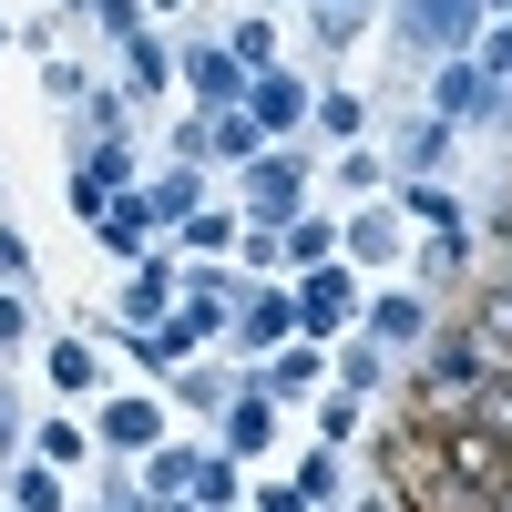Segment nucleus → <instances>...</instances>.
<instances>
[{
  "label": "nucleus",
  "mask_w": 512,
  "mask_h": 512,
  "mask_svg": "<svg viewBox=\"0 0 512 512\" xmlns=\"http://www.w3.org/2000/svg\"><path fill=\"white\" fill-rule=\"evenodd\" d=\"M123 185H134V154H123V144H103L93 164H82V175H72V216H113V205H123Z\"/></svg>",
  "instance_id": "1"
},
{
  "label": "nucleus",
  "mask_w": 512,
  "mask_h": 512,
  "mask_svg": "<svg viewBox=\"0 0 512 512\" xmlns=\"http://www.w3.org/2000/svg\"><path fill=\"white\" fill-rule=\"evenodd\" d=\"M431 103H441V123H472V113H512V93H492V82H482L472 62H451V72L431 82Z\"/></svg>",
  "instance_id": "2"
},
{
  "label": "nucleus",
  "mask_w": 512,
  "mask_h": 512,
  "mask_svg": "<svg viewBox=\"0 0 512 512\" xmlns=\"http://www.w3.org/2000/svg\"><path fill=\"white\" fill-rule=\"evenodd\" d=\"M297 113H308V93H297L287 72H256V82H246V123H256V134H287Z\"/></svg>",
  "instance_id": "3"
},
{
  "label": "nucleus",
  "mask_w": 512,
  "mask_h": 512,
  "mask_svg": "<svg viewBox=\"0 0 512 512\" xmlns=\"http://www.w3.org/2000/svg\"><path fill=\"white\" fill-rule=\"evenodd\" d=\"M205 328H216V308H185V318H154V328L134 338V349H144L154 369H185V349H195V338H205Z\"/></svg>",
  "instance_id": "4"
},
{
  "label": "nucleus",
  "mask_w": 512,
  "mask_h": 512,
  "mask_svg": "<svg viewBox=\"0 0 512 512\" xmlns=\"http://www.w3.org/2000/svg\"><path fill=\"white\" fill-rule=\"evenodd\" d=\"M246 195H256V226H297V164H256Z\"/></svg>",
  "instance_id": "5"
},
{
  "label": "nucleus",
  "mask_w": 512,
  "mask_h": 512,
  "mask_svg": "<svg viewBox=\"0 0 512 512\" xmlns=\"http://www.w3.org/2000/svg\"><path fill=\"white\" fill-rule=\"evenodd\" d=\"M103 441H113V451H154V441H164V410H154V400H113V410H103Z\"/></svg>",
  "instance_id": "6"
},
{
  "label": "nucleus",
  "mask_w": 512,
  "mask_h": 512,
  "mask_svg": "<svg viewBox=\"0 0 512 512\" xmlns=\"http://www.w3.org/2000/svg\"><path fill=\"white\" fill-rule=\"evenodd\" d=\"M185 82H195L205 103H246V62H236V52H195V62H185Z\"/></svg>",
  "instance_id": "7"
},
{
  "label": "nucleus",
  "mask_w": 512,
  "mask_h": 512,
  "mask_svg": "<svg viewBox=\"0 0 512 512\" xmlns=\"http://www.w3.org/2000/svg\"><path fill=\"white\" fill-rule=\"evenodd\" d=\"M472 11H482V0H410V31H420V41H461Z\"/></svg>",
  "instance_id": "8"
},
{
  "label": "nucleus",
  "mask_w": 512,
  "mask_h": 512,
  "mask_svg": "<svg viewBox=\"0 0 512 512\" xmlns=\"http://www.w3.org/2000/svg\"><path fill=\"white\" fill-rule=\"evenodd\" d=\"M164 297H175V267H154V256H144L134 287H123V308H134V318H164Z\"/></svg>",
  "instance_id": "9"
},
{
  "label": "nucleus",
  "mask_w": 512,
  "mask_h": 512,
  "mask_svg": "<svg viewBox=\"0 0 512 512\" xmlns=\"http://www.w3.org/2000/svg\"><path fill=\"white\" fill-rule=\"evenodd\" d=\"M11 512H62V482H52V461H21V482H11Z\"/></svg>",
  "instance_id": "10"
},
{
  "label": "nucleus",
  "mask_w": 512,
  "mask_h": 512,
  "mask_svg": "<svg viewBox=\"0 0 512 512\" xmlns=\"http://www.w3.org/2000/svg\"><path fill=\"white\" fill-rule=\"evenodd\" d=\"M236 328H246V349H277V338H287L297 318H287V297H256V308H246Z\"/></svg>",
  "instance_id": "11"
},
{
  "label": "nucleus",
  "mask_w": 512,
  "mask_h": 512,
  "mask_svg": "<svg viewBox=\"0 0 512 512\" xmlns=\"http://www.w3.org/2000/svg\"><path fill=\"white\" fill-rule=\"evenodd\" d=\"M267 431H277V400H236L226 441H236V451H267Z\"/></svg>",
  "instance_id": "12"
},
{
  "label": "nucleus",
  "mask_w": 512,
  "mask_h": 512,
  "mask_svg": "<svg viewBox=\"0 0 512 512\" xmlns=\"http://www.w3.org/2000/svg\"><path fill=\"white\" fill-rule=\"evenodd\" d=\"M52 390H93V349H82V338L52 349Z\"/></svg>",
  "instance_id": "13"
},
{
  "label": "nucleus",
  "mask_w": 512,
  "mask_h": 512,
  "mask_svg": "<svg viewBox=\"0 0 512 512\" xmlns=\"http://www.w3.org/2000/svg\"><path fill=\"white\" fill-rule=\"evenodd\" d=\"M410 216H420V226H441V236H461V216H451V195H441V185H410Z\"/></svg>",
  "instance_id": "14"
},
{
  "label": "nucleus",
  "mask_w": 512,
  "mask_h": 512,
  "mask_svg": "<svg viewBox=\"0 0 512 512\" xmlns=\"http://www.w3.org/2000/svg\"><path fill=\"white\" fill-rule=\"evenodd\" d=\"M369 318H379V338H420V297H379Z\"/></svg>",
  "instance_id": "15"
},
{
  "label": "nucleus",
  "mask_w": 512,
  "mask_h": 512,
  "mask_svg": "<svg viewBox=\"0 0 512 512\" xmlns=\"http://www.w3.org/2000/svg\"><path fill=\"white\" fill-rule=\"evenodd\" d=\"M431 379H441V390H461V379H482V349H472V338H461V349H441V359H431Z\"/></svg>",
  "instance_id": "16"
},
{
  "label": "nucleus",
  "mask_w": 512,
  "mask_h": 512,
  "mask_svg": "<svg viewBox=\"0 0 512 512\" xmlns=\"http://www.w3.org/2000/svg\"><path fill=\"white\" fill-rule=\"evenodd\" d=\"M246 144H256V123H246V113H226V123H205V154H246Z\"/></svg>",
  "instance_id": "17"
},
{
  "label": "nucleus",
  "mask_w": 512,
  "mask_h": 512,
  "mask_svg": "<svg viewBox=\"0 0 512 512\" xmlns=\"http://www.w3.org/2000/svg\"><path fill=\"white\" fill-rule=\"evenodd\" d=\"M144 482H154V502H164V492H185V482H195V461H185V451H154V472H144Z\"/></svg>",
  "instance_id": "18"
},
{
  "label": "nucleus",
  "mask_w": 512,
  "mask_h": 512,
  "mask_svg": "<svg viewBox=\"0 0 512 512\" xmlns=\"http://www.w3.org/2000/svg\"><path fill=\"white\" fill-rule=\"evenodd\" d=\"M308 379H318V359H308V349H287V359H277V379H267V400H277V390H308Z\"/></svg>",
  "instance_id": "19"
},
{
  "label": "nucleus",
  "mask_w": 512,
  "mask_h": 512,
  "mask_svg": "<svg viewBox=\"0 0 512 512\" xmlns=\"http://www.w3.org/2000/svg\"><path fill=\"white\" fill-rule=\"evenodd\" d=\"M318 123L328 134H359V93H318Z\"/></svg>",
  "instance_id": "20"
},
{
  "label": "nucleus",
  "mask_w": 512,
  "mask_h": 512,
  "mask_svg": "<svg viewBox=\"0 0 512 512\" xmlns=\"http://www.w3.org/2000/svg\"><path fill=\"white\" fill-rule=\"evenodd\" d=\"M123 62H134V82H144V93H154V82H164V52H154V41L134 31V41H123Z\"/></svg>",
  "instance_id": "21"
},
{
  "label": "nucleus",
  "mask_w": 512,
  "mask_h": 512,
  "mask_svg": "<svg viewBox=\"0 0 512 512\" xmlns=\"http://www.w3.org/2000/svg\"><path fill=\"white\" fill-rule=\"evenodd\" d=\"M338 308H349V287H338V277H318V287H308V328H328Z\"/></svg>",
  "instance_id": "22"
},
{
  "label": "nucleus",
  "mask_w": 512,
  "mask_h": 512,
  "mask_svg": "<svg viewBox=\"0 0 512 512\" xmlns=\"http://www.w3.org/2000/svg\"><path fill=\"white\" fill-rule=\"evenodd\" d=\"M103 31H113V41H134V31H144V11H134V0H103Z\"/></svg>",
  "instance_id": "23"
},
{
  "label": "nucleus",
  "mask_w": 512,
  "mask_h": 512,
  "mask_svg": "<svg viewBox=\"0 0 512 512\" xmlns=\"http://www.w3.org/2000/svg\"><path fill=\"white\" fill-rule=\"evenodd\" d=\"M21 328H31V308H21V297H0V349H21Z\"/></svg>",
  "instance_id": "24"
},
{
  "label": "nucleus",
  "mask_w": 512,
  "mask_h": 512,
  "mask_svg": "<svg viewBox=\"0 0 512 512\" xmlns=\"http://www.w3.org/2000/svg\"><path fill=\"white\" fill-rule=\"evenodd\" d=\"M21 267H31V246H21L11 226H0V277H21Z\"/></svg>",
  "instance_id": "25"
},
{
  "label": "nucleus",
  "mask_w": 512,
  "mask_h": 512,
  "mask_svg": "<svg viewBox=\"0 0 512 512\" xmlns=\"http://www.w3.org/2000/svg\"><path fill=\"white\" fill-rule=\"evenodd\" d=\"M492 62H502V72H512V21H502V31H492Z\"/></svg>",
  "instance_id": "26"
},
{
  "label": "nucleus",
  "mask_w": 512,
  "mask_h": 512,
  "mask_svg": "<svg viewBox=\"0 0 512 512\" xmlns=\"http://www.w3.org/2000/svg\"><path fill=\"white\" fill-rule=\"evenodd\" d=\"M62 11H93V0H62Z\"/></svg>",
  "instance_id": "27"
},
{
  "label": "nucleus",
  "mask_w": 512,
  "mask_h": 512,
  "mask_svg": "<svg viewBox=\"0 0 512 512\" xmlns=\"http://www.w3.org/2000/svg\"><path fill=\"white\" fill-rule=\"evenodd\" d=\"M154 11H185V0H154Z\"/></svg>",
  "instance_id": "28"
},
{
  "label": "nucleus",
  "mask_w": 512,
  "mask_h": 512,
  "mask_svg": "<svg viewBox=\"0 0 512 512\" xmlns=\"http://www.w3.org/2000/svg\"><path fill=\"white\" fill-rule=\"evenodd\" d=\"M338 11H349V0H338Z\"/></svg>",
  "instance_id": "29"
}]
</instances>
